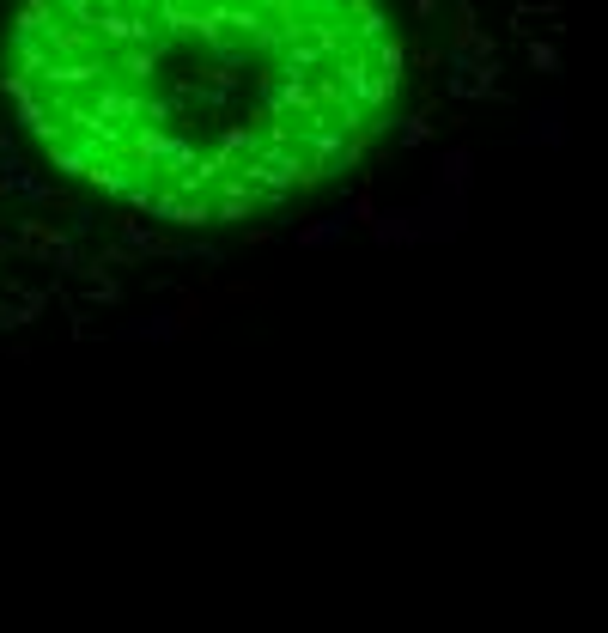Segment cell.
<instances>
[{
	"mask_svg": "<svg viewBox=\"0 0 608 633\" xmlns=\"http://www.w3.org/2000/svg\"><path fill=\"white\" fill-rule=\"evenodd\" d=\"M92 37H98L110 55H116V49H159V43H171L165 31H152V19H146L140 7H128V0H104Z\"/></svg>",
	"mask_w": 608,
	"mask_h": 633,
	"instance_id": "1",
	"label": "cell"
},
{
	"mask_svg": "<svg viewBox=\"0 0 608 633\" xmlns=\"http://www.w3.org/2000/svg\"><path fill=\"white\" fill-rule=\"evenodd\" d=\"M165 49H171V43H159V49H116V55H110V74H116L122 86H152Z\"/></svg>",
	"mask_w": 608,
	"mask_h": 633,
	"instance_id": "2",
	"label": "cell"
},
{
	"mask_svg": "<svg viewBox=\"0 0 608 633\" xmlns=\"http://www.w3.org/2000/svg\"><path fill=\"white\" fill-rule=\"evenodd\" d=\"M86 104H92L104 122H116V128H134V86H122L116 74H110V80H104V86H98Z\"/></svg>",
	"mask_w": 608,
	"mask_h": 633,
	"instance_id": "3",
	"label": "cell"
},
{
	"mask_svg": "<svg viewBox=\"0 0 608 633\" xmlns=\"http://www.w3.org/2000/svg\"><path fill=\"white\" fill-rule=\"evenodd\" d=\"M43 159H49V171H55V177H80V183L98 171L92 147H80V140H55V147H43Z\"/></svg>",
	"mask_w": 608,
	"mask_h": 633,
	"instance_id": "4",
	"label": "cell"
},
{
	"mask_svg": "<svg viewBox=\"0 0 608 633\" xmlns=\"http://www.w3.org/2000/svg\"><path fill=\"white\" fill-rule=\"evenodd\" d=\"M86 183H92V189H104V195H116V201H128V195L140 189V171H134L128 159H104Z\"/></svg>",
	"mask_w": 608,
	"mask_h": 633,
	"instance_id": "5",
	"label": "cell"
},
{
	"mask_svg": "<svg viewBox=\"0 0 608 633\" xmlns=\"http://www.w3.org/2000/svg\"><path fill=\"white\" fill-rule=\"evenodd\" d=\"M61 25V13L49 7V0H19V13H13V37H49Z\"/></svg>",
	"mask_w": 608,
	"mask_h": 633,
	"instance_id": "6",
	"label": "cell"
},
{
	"mask_svg": "<svg viewBox=\"0 0 608 633\" xmlns=\"http://www.w3.org/2000/svg\"><path fill=\"white\" fill-rule=\"evenodd\" d=\"M347 226H353V214H329V220H311V226H298V250H323V244H335Z\"/></svg>",
	"mask_w": 608,
	"mask_h": 633,
	"instance_id": "7",
	"label": "cell"
},
{
	"mask_svg": "<svg viewBox=\"0 0 608 633\" xmlns=\"http://www.w3.org/2000/svg\"><path fill=\"white\" fill-rule=\"evenodd\" d=\"M396 140H402V147H426V140H432V122H426V116H402V122H396Z\"/></svg>",
	"mask_w": 608,
	"mask_h": 633,
	"instance_id": "8",
	"label": "cell"
},
{
	"mask_svg": "<svg viewBox=\"0 0 608 633\" xmlns=\"http://www.w3.org/2000/svg\"><path fill=\"white\" fill-rule=\"evenodd\" d=\"M201 80H207V86H219V92H238V86H244V74H238V67H219V61L207 67Z\"/></svg>",
	"mask_w": 608,
	"mask_h": 633,
	"instance_id": "9",
	"label": "cell"
},
{
	"mask_svg": "<svg viewBox=\"0 0 608 633\" xmlns=\"http://www.w3.org/2000/svg\"><path fill=\"white\" fill-rule=\"evenodd\" d=\"M463 171H469V153H444V165H438V183H463Z\"/></svg>",
	"mask_w": 608,
	"mask_h": 633,
	"instance_id": "10",
	"label": "cell"
},
{
	"mask_svg": "<svg viewBox=\"0 0 608 633\" xmlns=\"http://www.w3.org/2000/svg\"><path fill=\"white\" fill-rule=\"evenodd\" d=\"M529 61H536V67H542V74H554V67H560V55H554V43H529Z\"/></svg>",
	"mask_w": 608,
	"mask_h": 633,
	"instance_id": "11",
	"label": "cell"
},
{
	"mask_svg": "<svg viewBox=\"0 0 608 633\" xmlns=\"http://www.w3.org/2000/svg\"><path fill=\"white\" fill-rule=\"evenodd\" d=\"M92 232V207H73L67 214V238H86Z\"/></svg>",
	"mask_w": 608,
	"mask_h": 633,
	"instance_id": "12",
	"label": "cell"
},
{
	"mask_svg": "<svg viewBox=\"0 0 608 633\" xmlns=\"http://www.w3.org/2000/svg\"><path fill=\"white\" fill-rule=\"evenodd\" d=\"M128 207H134V214H152V183H140V189L128 195Z\"/></svg>",
	"mask_w": 608,
	"mask_h": 633,
	"instance_id": "13",
	"label": "cell"
}]
</instances>
